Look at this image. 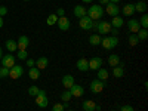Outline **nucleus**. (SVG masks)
I'll list each match as a JSON object with an SVG mask.
<instances>
[{"mask_svg":"<svg viewBox=\"0 0 148 111\" xmlns=\"http://www.w3.org/2000/svg\"><path fill=\"white\" fill-rule=\"evenodd\" d=\"M86 15H88L92 21H99L104 16V6H101V5H92L88 9V12H86Z\"/></svg>","mask_w":148,"mask_h":111,"instance_id":"f257e3e1","label":"nucleus"},{"mask_svg":"<svg viewBox=\"0 0 148 111\" xmlns=\"http://www.w3.org/2000/svg\"><path fill=\"white\" fill-rule=\"evenodd\" d=\"M34 98H36V104H37V107H40V108H46V107H47L49 101H47V96H46V90L40 89L39 93H37Z\"/></svg>","mask_w":148,"mask_h":111,"instance_id":"f03ea898","label":"nucleus"},{"mask_svg":"<svg viewBox=\"0 0 148 111\" xmlns=\"http://www.w3.org/2000/svg\"><path fill=\"white\" fill-rule=\"evenodd\" d=\"M0 61H2V67H5V68H12V67L15 65L16 56H15V55H12V53L9 52L8 55H3Z\"/></svg>","mask_w":148,"mask_h":111,"instance_id":"7ed1b4c3","label":"nucleus"},{"mask_svg":"<svg viewBox=\"0 0 148 111\" xmlns=\"http://www.w3.org/2000/svg\"><path fill=\"white\" fill-rule=\"evenodd\" d=\"M105 82H102V80H92L90 82V90H92V93H101L102 90H104V88H105Z\"/></svg>","mask_w":148,"mask_h":111,"instance_id":"20e7f679","label":"nucleus"},{"mask_svg":"<svg viewBox=\"0 0 148 111\" xmlns=\"http://www.w3.org/2000/svg\"><path fill=\"white\" fill-rule=\"evenodd\" d=\"M111 30V24L108 21H98V25H96V31L99 34H108Z\"/></svg>","mask_w":148,"mask_h":111,"instance_id":"39448f33","label":"nucleus"},{"mask_svg":"<svg viewBox=\"0 0 148 111\" xmlns=\"http://www.w3.org/2000/svg\"><path fill=\"white\" fill-rule=\"evenodd\" d=\"M22 74H24V68H22L21 65H16V64H15L12 68H9V77L14 79V80L19 79Z\"/></svg>","mask_w":148,"mask_h":111,"instance_id":"423d86ee","label":"nucleus"},{"mask_svg":"<svg viewBox=\"0 0 148 111\" xmlns=\"http://www.w3.org/2000/svg\"><path fill=\"white\" fill-rule=\"evenodd\" d=\"M92 24H93V21H92L88 15L79 19V27H80L82 30H84V31H89V30H92Z\"/></svg>","mask_w":148,"mask_h":111,"instance_id":"0eeeda50","label":"nucleus"},{"mask_svg":"<svg viewBox=\"0 0 148 111\" xmlns=\"http://www.w3.org/2000/svg\"><path fill=\"white\" fill-rule=\"evenodd\" d=\"M68 90H70L71 96H74V98H80V96H83V93H84L83 86H80V84H76V83H74V84L71 86V88H70Z\"/></svg>","mask_w":148,"mask_h":111,"instance_id":"6e6552de","label":"nucleus"},{"mask_svg":"<svg viewBox=\"0 0 148 111\" xmlns=\"http://www.w3.org/2000/svg\"><path fill=\"white\" fill-rule=\"evenodd\" d=\"M105 12L110 16H117L120 12V8L116 3H108V5H105Z\"/></svg>","mask_w":148,"mask_h":111,"instance_id":"1a4fd4ad","label":"nucleus"},{"mask_svg":"<svg viewBox=\"0 0 148 111\" xmlns=\"http://www.w3.org/2000/svg\"><path fill=\"white\" fill-rule=\"evenodd\" d=\"M127 28L132 34H136L139 30H141V25H139V21L138 19H129L127 21Z\"/></svg>","mask_w":148,"mask_h":111,"instance_id":"9d476101","label":"nucleus"},{"mask_svg":"<svg viewBox=\"0 0 148 111\" xmlns=\"http://www.w3.org/2000/svg\"><path fill=\"white\" fill-rule=\"evenodd\" d=\"M16 45H18V51H27V47L30 45V39L27 36H21L16 42Z\"/></svg>","mask_w":148,"mask_h":111,"instance_id":"9b49d317","label":"nucleus"},{"mask_svg":"<svg viewBox=\"0 0 148 111\" xmlns=\"http://www.w3.org/2000/svg\"><path fill=\"white\" fill-rule=\"evenodd\" d=\"M58 27H59V30L61 31H67L70 27H71V22L68 21V18H65V16H61V18H58Z\"/></svg>","mask_w":148,"mask_h":111,"instance_id":"f8f14e48","label":"nucleus"},{"mask_svg":"<svg viewBox=\"0 0 148 111\" xmlns=\"http://www.w3.org/2000/svg\"><path fill=\"white\" fill-rule=\"evenodd\" d=\"M86 12H88V9H86L84 6H82V5H77V6H74V9H73V14H74V16L76 18H83V16H86Z\"/></svg>","mask_w":148,"mask_h":111,"instance_id":"ddd939ff","label":"nucleus"},{"mask_svg":"<svg viewBox=\"0 0 148 111\" xmlns=\"http://www.w3.org/2000/svg\"><path fill=\"white\" fill-rule=\"evenodd\" d=\"M102 67V58L95 56L89 61V70H99Z\"/></svg>","mask_w":148,"mask_h":111,"instance_id":"4468645a","label":"nucleus"},{"mask_svg":"<svg viewBox=\"0 0 148 111\" xmlns=\"http://www.w3.org/2000/svg\"><path fill=\"white\" fill-rule=\"evenodd\" d=\"M77 70L79 71H83V73H86V71H88L89 70V61L88 59H86V58H80L79 61H77Z\"/></svg>","mask_w":148,"mask_h":111,"instance_id":"2eb2a0df","label":"nucleus"},{"mask_svg":"<svg viewBox=\"0 0 148 111\" xmlns=\"http://www.w3.org/2000/svg\"><path fill=\"white\" fill-rule=\"evenodd\" d=\"M113 76L117 79L125 76V65H123V62H120L117 67H113Z\"/></svg>","mask_w":148,"mask_h":111,"instance_id":"dca6fc26","label":"nucleus"},{"mask_svg":"<svg viewBox=\"0 0 148 111\" xmlns=\"http://www.w3.org/2000/svg\"><path fill=\"white\" fill-rule=\"evenodd\" d=\"M73 84H74V77L71 76V74H65V76L62 77V86L65 89H70Z\"/></svg>","mask_w":148,"mask_h":111,"instance_id":"f3484780","label":"nucleus"},{"mask_svg":"<svg viewBox=\"0 0 148 111\" xmlns=\"http://www.w3.org/2000/svg\"><path fill=\"white\" fill-rule=\"evenodd\" d=\"M47 65H49V59L46 56H40L39 59L36 61V67L39 68V70H45Z\"/></svg>","mask_w":148,"mask_h":111,"instance_id":"a211bd4d","label":"nucleus"},{"mask_svg":"<svg viewBox=\"0 0 148 111\" xmlns=\"http://www.w3.org/2000/svg\"><path fill=\"white\" fill-rule=\"evenodd\" d=\"M121 12H123V15H125V16H132L135 14V5H132V3L125 5V8L121 9Z\"/></svg>","mask_w":148,"mask_h":111,"instance_id":"6ab92c4d","label":"nucleus"},{"mask_svg":"<svg viewBox=\"0 0 148 111\" xmlns=\"http://www.w3.org/2000/svg\"><path fill=\"white\" fill-rule=\"evenodd\" d=\"M111 27H114V28H120V27H123V24H125V21H123V18L121 16H113V19H111Z\"/></svg>","mask_w":148,"mask_h":111,"instance_id":"aec40b11","label":"nucleus"},{"mask_svg":"<svg viewBox=\"0 0 148 111\" xmlns=\"http://www.w3.org/2000/svg\"><path fill=\"white\" fill-rule=\"evenodd\" d=\"M98 71V80H102V82H105V80H108V76H110V73H108V70L107 68H99V70H96Z\"/></svg>","mask_w":148,"mask_h":111,"instance_id":"412c9836","label":"nucleus"},{"mask_svg":"<svg viewBox=\"0 0 148 111\" xmlns=\"http://www.w3.org/2000/svg\"><path fill=\"white\" fill-rule=\"evenodd\" d=\"M108 64H110L111 67H117V65L120 64V56L116 55V53H111V55L108 56Z\"/></svg>","mask_w":148,"mask_h":111,"instance_id":"4be33fe9","label":"nucleus"},{"mask_svg":"<svg viewBox=\"0 0 148 111\" xmlns=\"http://www.w3.org/2000/svg\"><path fill=\"white\" fill-rule=\"evenodd\" d=\"M28 76H30V79L37 80V79L40 77V70L37 68V67H31V68L28 70Z\"/></svg>","mask_w":148,"mask_h":111,"instance_id":"5701e85b","label":"nucleus"},{"mask_svg":"<svg viewBox=\"0 0 148 111\" xmlns=\"http://www.w3.org/2000/svg\"><path fill=\"white\" fill-rule=\"evenodd\" d=\"M136 37H138L139 42H145V40L148 39V30H147V28H141V30L136 33Z\"/></svg>","mask_w":148,"mask_h":111,"instance_id":"b1692460","label":"nucleus"},{"mask_svg":"<svg viewBox=\"0 0 148 111\" xmlns=\"http://www.w3.org/2000/svg\"><path fill=\"white\" fill-rule=\"evenodd\" d=\"M5 45H6V49H8L9 52H15V51H18V45H16L15 40H10V39H9Z\"/></svg>","mask_w":148,"mask_h":111,"instance_id":"393cba45","label":"nucleus"},{"mask_svg":"<svg viewBox=\"0 0 148 111\" xmlns=\"http://www.w3.org/2000/svg\"><path fill=\"white\" fill-rule=\"evenodd\" d=\"M82 107H83V110H84V111H95L96 104H95L93 101H84V102L82 104Z\"/></svg>","mask_w":148,"mask_h":111,"instance_id":"a878e982","label":"nucleus"},{"mask_svg":"<svg viewBox=\"0 0 148 111\" xmlns=\"http://www.w3.org/2000/svg\"><path fill=\"white\" fill-rule=\"evenodd\" d=\"M89 43L92 46H96V45H101V36L99 34H92L89 37Z\"/></svg>","mask_w":148,"mask_h":111,"instance_id":"bb28decb","label":"nucleus"},{"mask_svg":"<svg viewBox=\"0 0 148 111\" xmlns=\"http://www.w3.org/2000/svg\"><path fill=\"white\" fill-rule=\"evenodd\" d=\"M147 10V3L145 2H138L136 5H135V12H142V14H145Z\"/></svg>","mask_w":148,"mask_h":111,"instance_id":"cd10ccee","label":"nucleus"},{"mask_svg":"<svg viewBox=\"0 0 148 111\" xmlns=\"http://www.w3.org/2000/svg\"><path fill=\"white\" fill-rule=\"evenodd\" d=\"M101 45H102V47H104V49H107V51L113 49V47H111V45H110V37H107V36L101 37Z\"/></svg>","mask_w":148,"mask_h":111,"instance_id":"c85d7f7f","label":"nucleus"},{"mask_svg":"<svg viewBox=\"0 0 148 111\" xmlns=\"http://www.w3.org/2000/svg\"><path fill=\"white\" fill-rule=\"evenodd\" d=\"M58 22V16H56V14H51L47 16V19H46V24L47 25H55V24Z\"/></svg>","mask_w":148,"mask_h":111,"instance_id":"c756f323","label":"nucleus"},{"mask_svg":"<svg viewBox=\"0 0 148 111\" xmlns=\"http://www.w3.org/2000/svg\"><path fill=\"white\" fill-rule=\"evenodd\" d=\"M71 93H70V90L67 89L65 92H62L61 93V99H62V102H70V99H71Z\"/></svg>","mask_w":148,"mask_h":111,"instance_id":"7c9ffc66","label":"nucleus"},{"mask_svg":"<svg viewBox=\"0 0 148 111\" xmlns=\"http://www.w3.org/2000/svg\"><path fill=\"white\" fill-rule=\"evenodd\" d=\"M138 21H139V25H141L142 28H148V15H147V14H144L142 18L138 19Z\"/></svg>","mask_w":148,"mask_h":111,"instance_id":"2f4dec72","label":"nucleus"},{"mask_svg":"<svg viewBox=\"0 0 148 111\" xmlns=\"http://www.w3.org/2000/svg\"><path fill=\"white\" fill-rule=\"evenodd\" d=\"M129 45H130V46H138V45H139V40H138L136 34H130V36H129Z\"/></svg>","mask_w":148,"mask_h":111,"instance_id":"473e14b6","label":"nucleus"},{"mask_svg":"<svg viewBox=\"0 0 148 111\" xmlns=\"http://www.w3.org/2000/svg\"><path fill=\"white\" fill-rule=\"evenodd\" d=\"M16 58H18V59H21V61H25V59L28 58V52H27V51H18Z\"/></svg>","mask_w":148,"mask_h":111,"instance_id":"72a5a7b5","label":"nucleus"},{"mask_svg":"<svg viewBox=\"0 0 148 111\" xmlns=\"http://www.w3.org/2000/svg\"><path fill=\"white\" fill-rule=\"evenodd\" d=\"M6 77H9V68L2 67L0 68V79H6Z\"/></svg>","mask_w":148,"mask_h":111,"instance_id":"f704fd0d","label":"nucleus"},{"mask_svg":"<svg viewBox=\"0 0 148 111\" xmlns=\"http://www.w3.org/2000/svg\"><path fill=\"white\" fill-rule=\"evenodd\" d=\"M110 45H111V47H113V49L119 45V39H117V36H111V37H110Z\"/></svg>","mask_w":148,"mask_h":111,"instance_id":"c9c22d12","label":"nucleus"},{"mask_svg":"<svg viewBox=\"0 0 148 111\" xmlns=\"http://www.w3.org/2000/svg\"><path fill=\"white\" fill-rule=\"evenodd\" d=\"M39 90H40V89L37 88V86H31V88L28 89V95H30V96H36L37 93H39Z\"/></svg>","mask_w":148,"mask_h":111,"instance_id":"e433bc0d","label":"nucleus"},{"mask_svg":"<svg viewBox=\"0 0 148 111\" xmlns=\"http://www.w3.org/2000/svg\"><path fill=\"white\" fill-rule=\"evenodd\" d=\"M25 64H27L28 68H31V67H36V61H34L33 58H27V59H25Z\"/></svg>","mask_w":148,"mask_h":111,"instance_id":"4c0bfd02","label":"nucleus"},{"mask_svg":"<svg viewBox=\"0 0 148 111\" xmlns=\"http://www.w3.org/2000/svg\"><path fill=\"white\" fill-rule=\"evenodd\" d=\"M65 108H64V104H55L53 107H52V111H64Z\"/></svg>","mask_w":148,"mask_h":111,"instance_id":"58836bf2","label":"nucleus"},{"mask_svg":"<svg viewBox=\"0 0 148 111\" xmlns=\"http://www.w3.org/2000/svg\"><path fill=\"white\" fill-rule=\"evenodd\" d=\"M56 16H58V18H61V16H65V10H64L62 8H59V9L56 10Z\"/></svg>","mask_w":148,"mask_h":111,"instance_id":"ea45409f","label":"nucleus"},{"mask_svg":"<svg viewBox=\"0 0 148 111\" xmlns=\"http://www.w3.org/2000/svg\"><path fill=\"white\" fill-rule=\"evenodd\" d=\"M6 14H8V8H6V6H0V16L3 18Z\"/></svg>","mask_w":148,"mask_h":111,"instance_id":"a19ab883","label":"nucleus"},{"mask_svg":"<svg viewBox=\"0 0 148 111\" xmlns=\"http://www.w3.org/2000/svg\"><path fill=\"white\" fill-rule=\"evenodd\" d=\"M120 111H135V110H133V107H130V105H121Z\"/></svg>","mask_w":148,"mask_h":111,"instance_id":"79ce46f5","label":"nucleus"},{"mask_svg":"<svg viewBox=\"0 0 148 111\" xmlns=\"http://www.w3.org/2000/svg\"><path fill=\"white\" fill-rule=\"evenodd\" d=\"M110 33H111V36H117V34H119V28H114V27H111Z\"/></svg>","mask_w":148,"mask_h":111,"instance_id":"37998d69","label":"nucleus"},{"mask_svg":"<svg viewBox=\"0 0 148 111\" xmlns=\"http://www.w3.org/2000/svg\"><path fill=\"white\" fill-rule=\"evenodd\" d=\"M110 3V0H99V5L101 6H105V5H108Z\"/></svg>","mask_w":148,"mask_h":111,"instance_id":"c03bdc74","label":"nucleus"},{"mask_svg":"<svg viewBox=\"0 0 148 111\" xmlns=\"http://www.w3.org/2000/svg\"><path fill=\"white\" fill-rule=\"evenodd\" d=\"M3 24H5V21H3V18H2V16H0V28L3 27Z\"/></svg>","mask_w":148,"mask_h":111,"instance_id":"a18cd8bd","label":"nucleus"},{"mask_svg":"<svg viewBox=\"0 0 148 111\" xmlns=\"http://www.w3.org/2000/svg\"><path fill=\"white\" fill-rule=\"evenodd\" d=\"M82 2H83V3H92L93 0H82Z\"/></svg>","mask_w":148,"mask_h":111,"instance_id":"49530a36","label":"nucleus"},{"mask_svg":"<svg viewBox=\"0 0 148 111\" xmlns=\"http://www.w3.org/2000/svg\"><path fill=\"white\" fill-rule=\"evenodd\" d=\"M119 2H120V0H110V3H116V5H117Z\"/></svg>","mask_w":148,"mask_h":111,"instance_id":"de8ad7c7","label":"nucleus"},{"mask_svg":"<svg viewBox=\"0 0 148 111\" xmlns=\"http://www.w3.org/2000/svg\"><path fill=\"white\" fill-rule=\"evenodd\" d=\"M95 111H101V105H96L95 107Z\"/></svg>","mask_w":148,"mask_h":111,"instance_id":"09e8293b","label":"nucleus"},{"mask_svg":"<svg viewBox=\"0 0 148 111\" xmlns=\"http://www.w3.org/2000/svg\"><path fill=\"white\" fill-rule=\"evenodd\" d=\"M2 56H3V51H2V47H0V59H2Z\"/></svg>","mask_w":148,"mask_h":111,"instance_id":"8fccbe9b","label":"nucleus"},{"mask_svg":"<svg viewBox=\"0 0 148 111\" xmlns=\"http://www.w3.org/2000/svg\"><path fill=\"white\" fill-rule=\"evenodd\" d=\"M138 2H144V0H138Z\"/></svg>","mask_w":148,"mask_h":111,"instance_id":"3c124183","label":"nucleus"},{"mask_svg":"<svg viewBox=\"0 0 148 111\" xmlns=\"http://www.w3.org/2000/svg\"><path fill=\"white\" fill-rule=\"evenodd\" d=\"M111 111H117V110H111Z\"/></svg>","mask_w":148,"mask_h":111,"instance_id":"603ef678","label":"nucleus"},{"mask_svg":"<svg viewBox=\"0 0 148 111\" xmlns=\"http://www.w3.org/2000/svg\"><path fill=\"white\" fill-rule=\"evenodd\" d=\"M68 111H74V110H68Z\"/></svg>","mask_w":148,"mask_h":111,"instance_id":"864d4df0","label":"nucleus"},{"mask_svg":"<svg viewBox=\"0 0 148 111\" xmlns=\"http://www.w3.org/2000/svg\"><path fill=\"white\" fill-rule=\"evenodd\" d=\"M24 2H28V0H24Z\"/></svg>","mask_w":148,"mask_h":111,"instance_id":"5fc2aeb1","label":"nucleus"}]
</instances>
